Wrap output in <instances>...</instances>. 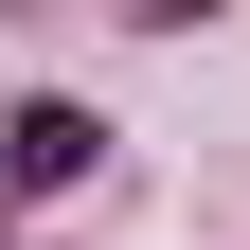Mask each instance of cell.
<instances>
[{"mask_svg":"<svg viewBox=\"0 0 250 250\" xmlns=\"http://www.w3.org/2000/svg\"><path fill=\"white\" fill-rule=\"evenodd\" d=\"M72 161H89V125H72V107H18V143H0V179H18V197H54Z\"/></svg>","mask_w":250,"mask_h":250,"instance_id":"obj_1","label":"cell"}]
</instances>
